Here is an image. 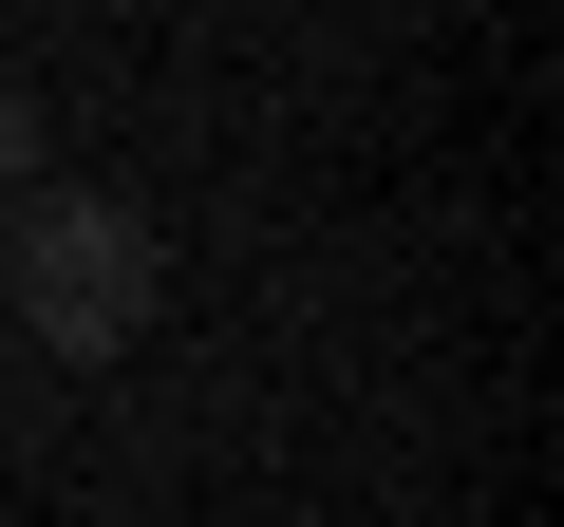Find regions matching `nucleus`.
Instances as JSON below:
<instances>
[{
    "instance_id": "f257e3e1",
    "label": "nucleus",
    "mask_w": 564,
    "mask_h": 527,
    "mask_svg": "<svg viewBox=\"0 0 564 527\" xmlns=\"http://www.w3.org/2000/svg\"><path fill=\"white\" fill-rule=\"evenodd\" d=\"M0 283H20L39 358H132L151 302H170V245L113 189H20V207H0Z\"/></svg>"
},
{
    "instance_id": "f03ea898",
    "label": "nucleus",
    "mask_w": 564,
    "mask_h": 527,
    "mask_svg": "<svg viewBox=\"0 0 564 527\" xmlns=\"http://www.w3.org/2000/svg\"><path fill=\"white\" fill-rule=\"evenodd\" d=\"M20 189H39V95L0 76V207H20Z\"/></svg>"
}]
</instances>
